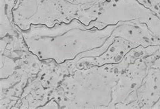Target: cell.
<instances>
[{"instance_id":"cell-1","label":"cell","mask_w":160,"mask_h":109,"mask_svg":"<svg viewBox=\"0 0 160 109\" xmlns=\"http://www.w3.org/2000/svg\"><path fill=\"white\" fill-rule=\"evenodd\" d=\"M116 27V24L103 29L89 28L74 18L68 23H56L53 27L32 24L27 31H19L29 51L39 59H52L60 64L102 47Z\"/></svg>"},{"instance_id":"cell-2","label":"cell","mask_w":160,"mask_h":109,"mask_svg":"<svg viewBox=\"0 0 160 109\" xmlns=\"http://www.w3.org/2000/svg\"><path fill=\"white\" fill-rule=\"evenodd\" d=\"M116 64L102 66L92 65L86 69H77L69 77L74 84V91L70 92L68 108H109L112 101V91L118 79Z\"/></svg>"},{"instance_id":"cell-3","label":"cell","mask_w":160,"mask_h":109,"mask_svg":"<svg viewBox=\"0 0 160 109\" xmlns=\"http://www.w3.org/2000/svg\"><path fill=\"white\" fill-rule=\"evenodd\" d=\"M61 0H16L12 9L13 22L20 31H27L32 24L53 26L63 17Z\"/></svg>"}]
</instances>
